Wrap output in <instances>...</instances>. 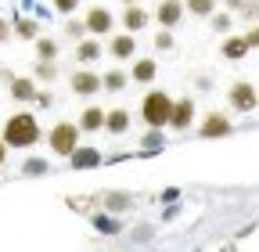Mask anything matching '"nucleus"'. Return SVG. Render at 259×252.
<instances>
[{"mask_svg":"<svg viewBox=\"0 0 259 252\" xmlns=\"http://www.w3.org/2000/svg\"><path fill=\"white\" fill-rule=\"evenodd\" d=\"M122 4H126V8H137V4H141V0H122Z\"/></svg>","mask_w":259,"mask_h":252,"instance_id":"nucleus-38","label":"nucleus"},{"mask_svg":"<svg viewBox=\"0 0 259 252\" xmlns=\"http://www.w3.org/2000/svg\"><path fill=\"white\" fill-rule=\"evenodd\" d=\"M47 148H51V155H58V159H72L76 148H79V126L72 119L54 122L47 130Z\"/></svg>","mask_w":259,"mask_h":252,"instance_id":"nucleus-3","label":"nucleus"},{"mask_svg":"<svg viewBox=\"0 0 259 252\" xmlns=\"http://www.w3.org/2000/svg\"><path fill=\"white\" fill-rule=\"evenodd\" d=\"M4 159H8V144L0 141V166H4Z\"/></svg>","mask_w":259,"mask_h":252,"instance_id":"nucleus-37","label":"nucleus"},{"mask_svg":"<svg viewBox=\"0 0 259 252\" xmlns=\"http://www.w3.org/2000/svg\"><path fill=\"white\" fill-rule=\"evenodd\" d=\"M155 76H158L155 58H137L134 61V72H130V83H155Z\"/></svg>","mask_w":259,"mask_h":252,"instance_id":"nucleus-15","label":"nucleus"},{"mask_svg":"<svg viewBox=\"0 0 259 252\" xmlns=\"http://www.w3.org/2000/svg\"><path fill=\"white\" fill-rule=\"evenodd\" d=\"M162 144H166L162 130H148V134H144V141H141V148H144V151H158Z\"/></svg>","mask_w":259,"mask_h":252,"instance_id":"nucleus-29","label":"nucleus"},{"mask_svg":"<svg viewBox=\"0 0 259 252\" xmlns=\"http://www.w3.org/2000/svg\"><path fill=\"white\" fill-rule=\"evenodd\" d=\"M36 105H40V108H51V105H54V94H51V90H40V94H36Z\"/></svg>","mask_w":259,"mask_h":252,"instance_id":"nucleus-34","label":"nucleus"},{"mask_svg":"<svg viewBox=\"0 0 259 252\" xmlns=\"http://www.w3.org/2000/svg\"><path fill=\"white\" fill-rule=\"evenodd\" d=\"M97 205H101L108 216L112 213H126V209H134V195L130 191H101L97 195Z\"/></svg>","mask_w":259,"mask_h":252,"instance_id":"nucleus-11","label":"nucleus"},{"mask_svg":"<svg viewBox=\"0 0 259 252\" xmlns=\"http://www.w3.org/2000/svg\"><path fill=\"white\" fill-rule=\"evenodd\" d=\"M227 101H231L234 112H255L259 108V90L248 79H238V83H231V90H227Z\"/></svg>","mask_w":259,"mask_h":252,"instance_id":"nucleus-4","label":"nucleus"},{"mask_svg":"<svg viewBox=\"0 0 259 252\" xmlns=\"http://www.w3.org/2000/svg\"><path fill=\"white\" fill-rule=\"evenodd\" d=\"M241 15H245V22H259V0H245Z\"/></svg>","mask_w":259,"mask_h":252,"instance_id":"nucleus-31","label":"nucleus"},{"mask_svg":"<svg viewBox=\"0 0 259 252\" xmlns=\"http://www.w3.org/2000/svg\"><path fill=\"white\" fill-rule=\"evenodd\" d=\"M108 54H112L115 61H126V58H134V54H137V40L130 36V33H115V36L108 40Z\"/></svg>","mask_w":259,"mask_h":252,"instance_id":"nucleus-13","label":"nucleus"},{"mask_svg":"<svg viewBox=\"0 0 259 252\" xmlns=\"http://www.w3.org/2000/svg\"><path fill=\"white\" fill-rule=\"evenodd\" d=\"M101 83H105V90H108V94H119V90L130 83V72H122V69H108V72L101 76Z\"/></svg>","mask_w":259,"mask_h":252,"instance_id":"nucleus-22","label":"nucleus"},{"mask_svg":"<svg viewBox=\"0 0 259 252\" xmlns=\"http://www.w3.org/2000/svg\"><path fill=\"white\" fill-rule=\"evenodd\" d=\"M32 79L36 83H54L58 79V65L54 61H36V65H32Z\"/></svg>","mask_w":259,"mask_h":252,"instance_id":"nucleus-23","label":"nucleus"},{"mask_svg":"<svg viewBox=\"0 0 259 252\" xmlns=\"http://www.w3.org/2000/svg\"><path fill=\"white\" fill-rule=\"evenodd\" d=\"M54 8H58L61 15H76V8H79V0H54Z\"/></svg>","mask_w":259,"mask_h":252,"instance_id":"nucleus-32","label":"nucleus"},{"mask_svg":"<svg viewBox=\"0 0 259 252\" xmlns=\"http://www.w3.org/2000/svg\"><path fill=\"white\" fill-rule=\"evenodd\" d=\"M220 54H223V58H231V61H241V58L248 54L245 36H227V40H223V47H220Z\"/></svg>","mask_w":259,"mask_h":252,"instance_id":"nucleus-20","label":"nucleus"},{"mask_svg":"<svg viewBox=\"0 0 259 252\" xmlns=\"http://www.w3.org/2000/svg\"><path fill=\"white\" fill-rule=\"evenodd\" d=\"M11 98L18 101V105H36V94H40V83L32 79V76H18V79H11Z\"/></svg>","mask_w":259,"mask_h":252,"instance_id":"nucleus-8","label":"nucleus"},{"mask_svg":"<svg viewBox=\"0 0 259 252\" xmlns=\"http://www.w3.org/2000/svg\"><path fill=\"white\" fill-rule=\"evenodd\" d=\"M209 25L216 29V33H231V25H234V18L227 15V11H216V15L209 18Z\"/></svg>","mask_w":259,"mask_h":252,"instance_id":"nucleus-28","label":"nucleus"},{"mask_svg":"<svg viewBox=\"0 0 259 252\" xmlns=\"http://www.w3.org/2000/svg\"><path fill=\"white\" fill-rule=\"evenodd\" d=\"M245 44H248V51H252V47H259V25H252L248 33H245Z\"/></svg>","mask_w":259,"mask_h":252,"instance_id":"nucleus-35","label":"nucleus"},{"mask_svg":"<svg viewBox=\"0 0 259 252\" xmlns=\"http://www.w3.org/2000/svg\"><path fill=\"white\" fill-rule=\"evenodd\" d=\"M144 25H148V11H144L141 4H137V8H126V11H122V29H126L130 36H137Z\"/></svg>","mask_w":259,"mask_h":252,"instance_id":"nucleus-17","label":"nucleus"},{"mask_svg":"<svg viewBox=\"0 0 259 252\" xmlns=\"http://www.w3.org/2000/svg\"><path fill=\"white\" fill-rule=\"evenodd\" d=\"M155 47L158 51H169L173 47V33H169V29H158V33H155Z\"/></svg>","mask_w":259,"mask_h":252,"instance_id":"nucleus-30","label":"nucleus"},{"mask_svg":"<svg viewBox=\"0 0 259 252\" xmlns=\"http://www.w3.org/2000/svg\"><path fill=\"white\" fill-rule=\"evenodd\" d=\"M47 170H51V162H47V159H29V162L22 166V173H25V177H44Z\"/></svg>","mask_w":259,"mask_h":252,"instance_id":"nucleus-27","label":"nucleus"},{"mask_svg":"<svg viewBox=\"0 0 259 252\" xmlns=\"http://www.w3.org/2000/svg\"><path fill=\"white\" fill-rule=\"evenodd\" d=\"M223 252H234V248H223Z\"/></svg>","mask_w":259,"mask_h":252,"instance_id":"nucleus-39","label":"nucleus"},{"mask_svg":"<svg viewBox=\"0 0 259 252\" xmlns=\"http://www.w3.org/2000/svg\"><path fill=\"white\" fill-rule=\"evenodd\" d=\"M105 115H108V108H101V105H87V108L79 112V119H76L79 134H97V130H105Z\"/></svg>","mask_w":259,"mask_h":252,"instance_id":"nucleus-9","label":"nucleus"},{"mask_svg":"<svg viewBox=\"0 0 259 252\" xmlns=\"http://www.w3.org/2000/svg\"><path fill=\"white\" fill-rule=\"evenodd\" d=\"M184 8L198 18H212L216 15V0H184Z\"/></svg>","mask_w":259,"mask_h":252,"instance_id":"nucleus-24","label":"nucleus"},{"mask_svg":"<svg viewBox=\"0 0 259 252\" xmlns=\"http://www.w3.org/2000/svg\"><path fill=\"white\" fill-rule=\"evenodd\" d=\"M69 166H72V170H97V166H101V151L79 144V148H76V155L69 159Z\"/></svg>","mask_w":259,"mask_h":252,"instance_id":"nucleus-14","label":"nucleus"},{"mask_svg":"<svg viewBox=\"0 0 259 252\" xmlns=\"http://www.w3.org/2000/svg\"><path fill=\"white\" fill-rule=\"evenodd\" d=\"M231 130H234V122H231L227 112H209L202 119V126H198V137L202 141H220V137H227Z\"/></svg>","mask_w":259,"mask_h":252,"instance_id":"nucleus-5","label":"nucleus"},{"mask_svg":"<svg viewBox=\"0 0 259 252\" xmlns=\"http://www.w3.org/2000/svg\"><path fill=\"white\" fill-rule=\"evenodd\" d=\"M61 33L65 36H69V40H76V44H83L90 33H87V22L83 18H69V22H65V29H61Z\"/></svg>","mask_w":259,"mask_h":252,"instance_id":"nucleus-25","label":"nucleus"},{"mask_svg":"<svg viewBox=\"0 0 259 252\" xmlns=\"http://www.w3.org/2000/svg\"><path fill=\"white\" fill-rule=\"evenodd\" d=\"M90 224H94L97 234H119V231H122V224H119L115 216H108V213H94V216H90Z\"/></svg>","mask_w":259,"mask_h":252,"instance_id":"nucleus-21","label":"nucleus"},{"mask_svg":"<svg viewBox=\"0 0 259 252\" xmlns=\"http://www.w3.org/2000/svg\"><path fill=\"white\" fill-rule=\"evenodd\" d=\"M245 8V0H227V15H231V11H241Z\"/></svg>","mask_w":259,"mask_h":252,"instance_id":"nucleus-36","label":"nucleus"},{"mask_svg":"<svg viewBox=\"0 0 259 252\" xmlns=\"http://www.w3.org/2000/svg\"><path fill=\"white\" fill-rule=\"evenodd\" d=\"M72 94L76 98H94L97 90H105V83H101V76L97 72H90V69H79V72H72Z\"/></svg>","mask_w":259,"mask_h":252,"instance_id":"nucleus-7","label":"nucleus"},{"mask_svg":"<svg viewBox=\"0 0 259 252\" xmlns=\"http://www.w3.org/2000/svg\"><path fill=\"white\" fill-rule=\"evenodd\" d=\"M184 0H158V11H155V18H158V25L162 29H173V25H180V18H184Z\"/></svg>","mask_w":259,"mask_h":252,"instance_id":"nucleus-10","label":"nucleus"},{"mask_svg":"<svg viewBox=\"0 0 259 252\" xmlns=\"http://www.w3.org/2000/svg\"><path fill=\"white\" fill-rule=\"evenodd\" d=\"M11 36H15V29H11V22H8V18H0V44H8Z\"/></svg>","mask_w":259,"mask_h":252,"instance_id":"nucleus-33","label":"nucleus"},{"mask_svg":"<svg viewBox=\"0 0 259 252\" xmlns=\"http://www.w3.org/2000/svg\"><path fill=\"white\" fill-rule=\"evenodd\" d=\"M83 22H87V33H90L94 40L108 36V33H112V25H115V18H112L108 8H90V11L83 15Z\"/></svg>","mask_w":259,"mask_h":252,"instance_id":"nucleus-6","label":"nucleus"},{"mask_svg":"<svg viewBox=\"0 0 259 252\" xmlns=\"http://www.w3.org/2000/svg\"><path fill=\"white\" fill-rule=\"evenodd\" d=\"M105 130L115 134V137H122V134L130 130V112H126V108H108V115H105Z\"/></svg>","mask_w":259,"mask_h":252,"instance_id":"nucleus-18","label":"nucleus"},{"mask_svg":"<svg viewBox=\"0 0 259 252\" xmlns=\"http://www.w3.org/2000/svg\"><path fill=\"white\" fill-rule=\"evenodd\" d=\"M173 101L166 90H148L144 101H141V119L148 122V130H162V126H169V115H173Z\"/></svg>","mask_w":259,"mask_h":252,"instance_id":"nucleus-2","label":"nucleus"},{"mask_svg":"<svg viewBox=\"0 0 259 252\" xmlns=\"http://www.w3.org/2000/svg\"><path fill=\"white\" fill-rule=\"evenodd\" d=\"M194 119V101L191 98H177L173 101V115H169V130H191Z\"/></svg>","mask_w":259,"mask_h":252,"instance_id":"nucleus-12","label":"nucleus"},{"mask_svg":"<svg viewBox=\"0 0 259 252\" xmlns=\"http://www.w3.org/2000/svg\"><path fill=\"white\" fill-rule=\"evenodd\" d=\"M0 141H4L8 148H32V144L40 141V122H36V115H32V112H15V115H8Z\"/></svg>","mask_w":259,"mask_h":252,"instance_id":"nucleus-1","label":"nucleus"},{"mask_svg":"<svg viewBox=\"0 0 259 252\" xmlns=\"http://www.w3.org/2000/svg\"><path fill=\"white\" fill-rule=\"evenodd\" d=\"M54 58H58V40L40 36L36 40V61H54Z\"/></svg>","mask_w":259,"mask_h":252,"instance_id":"nucleus-26","label":"nucleus"},{"mask_svg":"<svg viewBox=\"0 0 259 252\" xmlns=\"http://www.w3.org/2000/svg\"><path fill=\"white\" fill-rule=\"evenodd\" d=\"M11 29H15L18 40H40V22L36 18H15Z\"/></svg>","mask_w":259,"mask_h":252,"instance_id":"nucleus-19","label":"nucleus"},{"mask_svg":"<svg viewBox=\"0 0 259 252\" xmlns=\"http://www.w3.org/2000/svg\"><path fill=\"white\" fill-rule=\"evenodd\" d=\"M101 54H105V44L94 40V36H87L83 44H76V61H83V65H94Z\"/></svg>","mask_w":259,"mask_h":252,"instance_id":"nucleus-16","label":"nucleus"}]
</instances>
